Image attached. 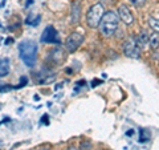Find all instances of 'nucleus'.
I'll return each instance as SVG.
<instances>
[{"instance_id":"obj_17","label":"nucleus","mask_w":159,"mask_h":150,"mask_svg":"<svg viewBox=\"0 0 159 150\" xmlns=\"http://www.w3.org/2000/svg\"><path fill=\"white\" fill-rule=\"evenodd\" d=\"M37 150H49V149H37Z\"/></svg>"},{"instance_id":"obj_10","label":"nucleus","mask_w":159,"mask_h":150,"mask_svg":"<svg viewBox=\"0 0 159 150\" xmlns=\"http://www.w3.org/2000/svg\"><path fill=\"white\" fill-rule=\"evenodd\" d=\"M9 73V64L8 60H3L0 61V77H4Z\"/></svg>"},{"instance_id":"obj_6","label":"nucleus","mask_w":159,"mask_h":150,"mask_svg":"<svg viewBox=\"0 0 159 150\" xmlns=\"http://www.w3.org/2000/svg\"><path fill=\"white\" fill-rule=\"evenodd\" d=\"M40 41L44 43V44H60V43H61V41H60L58 32L52 26H48L45 29H44Z\"/></svg>"},{"instance_id":"obj_8","label":"nucleus","mask_w":159,"mask_h":150,"mask_svg":"<svg viewBox=\"0 0 159 150\" xmlns=\"http://www.w3.org/2000/svg\"><path fill=\"white\" fill-rule=\"evenodd\" d=\"M56 78L54 76V73L52 71H40L39 73H36V76H34V80H36V82L39 84H48V82H52L53 80Z\"/></svg>"},{"instance_id":"obj_3","label":"nucleus","mask_w":159,"mask_h":150,"mask_svg":"<svg viewBox=\"0 0 159 150\" xmlns=\"http://www.w3.org/2000/svg\"><path fill=\"white\" fill-rule=\"evenodd\" d=\"M105 15V8H103V4L97 3L89 8V11L86 13V24L88 27L90 28H98L99 23Z\"/></svg>"},{"instance_id":"obj_2","label":"nucleus","mask_w":159,"mask_h":150,"mask_svg":"<svg viewBox=\"0 0 159 150\" xmlns=\"http://www.w3.org/2000/svg\"><path fill=\"white\" fill-rule=\"evenodd\" d=\"M118 24H119V17L116 12L113 11H109L105 12L103 17L99 23V31H101L102 36L105 37H111L114 33H116L117 28H118Z\"/></svg>"},{"instance_id":"obj_1","label":"nucleus","mask_w":159,"mask_h":150,"mask_svg":"<svg viewBox=\"0 0 159 150\" xmlns=\"http://www.w3.org/2000/svg\"><path fill=\"white\" fill-rule=\"evenodd\" d=\"M19 54L20 59L27 67L32 68L36 64L37 60V44L33 41H23L19 45Z\"/></svg>"},{"instance_id":"obj_14","label":"nucleus","mask_w":159,"mask_h":150,"mask_svg":"<svg viewBox=\"0 0 159 150\" xmlns=\"http://www.w3.org/2000/svg\"><path fill=\"white\" fill-rule=\"evenodd\" d=\"M90 149H92L90 141H84V142H81V145H80V150H90Z\"/></svg>"},{"instance_id":"obj_9","label":"nucleus","mask_w":159,"mask_h":150,"mask_svg":"<svg viewBox=\"0 0 159 150\" xmlns=\"http://www.w3.org/2000/svg\"><path fill=\"white\" fill-rule=\"evenodd\" d=\"M81 17V4L78 2H73L72 3V12H70V20L72 24H77Z\"/></svg>"},{"instance_id":"obj_4","label":"nucleus","mask_w":159,"mask_h":150,"mask_svg":"<svg viewBox=\"0 0 159 150\" xmlns=\"http://www.w3.org/2000/svg\"><path fill=\"white\" fill-rule=\"evenodd\" d=\"M123 53L125 56L130 57V59H139L141 57V47L138 45L137 39H127L123 43Z\"/></svg>"},{"instance_id":"obj_16","label":"nucleus","mask_w":159,"mask_h":150,"mask_svg":"<svg viewBox=\"0 0 159 150\" xmlns=\"http://www.w3.org/2000/svg\"><path fill=\"white\" fill-rule=\"evenodd\" d=\"M66 150H78V149H77L76 146H69V148H68Z\"/></svg>"},{"instance_id":"obj_7","label":"nucleus","mask_w":159,"mask_h":150,"mask_svg":"<svg viewBox=\"0 0 159 150\" xmlns=\"http://www.w3.org/2000/svg\"><path fill=\"white\" fill-rule=\"evenodd\" d=\"M118 15H119V19H121L126 26H131V24H134V16H133L131 11L126 6L122 4V6L118 7Z\"/></svg>"},{"instance_id":"obj_13","label":"nucleus","mask_w":159,"mask_h":150,"mask_svg":"<svg viewBox=\"0 0 159 150\" xmlns=\"http://www.w3.org/2000/svg\"><path fill=\"white\" fill-rule=\"evenodd\" d=\"M148 26L154 29V32L159 33V19L150 17V19H148Z\"/></svg>"},{"instance_id":"obj_5","label":"nucleus","mask_w":159,"mask_h":150,"mask_svg":"<svg viewBox=\"0 0 159 150\" xmlns=\"http://www.w3.org/2000/svg\"><path fill=\"white\" fill-rule=\"evenodd\" d=\"M84 43V35L80 32H73L72 35H69V37L65 41V48L69 53L76 52L80 48V45Z\"/></svg>"},{"instance_id":"obj_15","label":"nucleus","mask_w":159,"mask_h":150,"mask_svg":"<svg viewBox=\"0 0 159 150\" xmlns=\"http://www.w3.org/2000/svg\"><path fill=\"white\" fill-rule=\"evenodd\" d=\"M130 3L134 7H142L143 4L146 3V0H130Z\"/></svg>"},{"instance_id":"obj_11","label":"nucleus","mask_w":159,"mask_h":150,"mask_svg":"<svg viewBox=\"0 0 159 150\" xmlns=\"http://www.w3.org/2000/svg\"><path fill=\"white\" fill-rule=\"evenodd\" d=\"M148 45L151 47V49H157V48H159V35H158V33L152 35V36L148 39Z\"/></svg>"},{"instance_id":"obj_12","label":"nucleus","mask_w":159,"mask_h":150,"mask_svg":"<svg viewBox=\"0 0 159 150\" xmlns=\"http://www.w3.org/2000/svg\"><path fill=\"white\" fill-rule=\"evenodd\" d=\"M137 43H138V45L142 48H145V45L148 43V40H147V35L146 33H142V35H139V36L137 37Z\"/></svg>"}]
</instances>
